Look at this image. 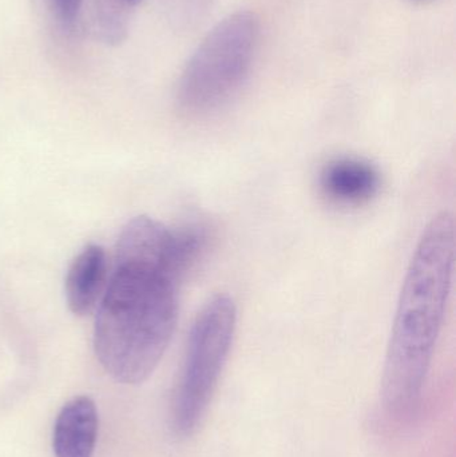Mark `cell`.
Wrapping results in <instances>:
<instances>
[{
	"instance_id": "obj_1",
	"label": "cell",
	"mask_w": 456,
	"mask_h": 457,
	"mask_svg": "<svg viewBox=\"0 0 456 457\" xmlns=\"http://www.w3.org/2000/svg\"><path fill=\"white\" fill-rule=\"evenodd\" d=\"M454 266V217L442 212L418 242L394 319L380 388L391 418L411 416L422 399L446 316Z\"/></svg>"
},
{
	"instance_id": "obj_2",
	"label": "cell",
	"mask_w": 456,
	"mask_h": 457,
	"mask_svg": "<svg viewBox=\"0 0 456 457\" xmlns=\"http://www.w3.org/2000/svg\"><path fill=\"white\" fill-rule=\"evenodd\" d=\"M179 284L161 266L115 262L94 328L96 359L112 378L138 386L153 375L176 330Z\"/></svg>"
},
{
	"instance_id": "obj_3",
	"label": "cell",
	"mask_w": 456,
	"mask_h": 457,
	"mask_svg": "<svg viewBox=\"0 0 456 457\" xmlns=\"http://www.w3.org/2000/svg\"><path fill=\"white\" fill-rule=\"evenodd\" d=\"M259 37V19L248 11L217 24L182 71L177 87L179 110L203 117L229 104L251 74Z\"/></svg>"
},
{
	"instance_id": "obj_4",
	"label": "cell",
	"mask_w": 456,
	"mask_h": 457,
	"mask_svg": "<svg viewBox=\"0 0 456 457\" xmlns=\"http://www.w3.org/2000/svg\"><path fill=\"white\" fill-rule=\"evenodd\" d=\"M236 327L237 308L225 293L213 295L195 317L171 413V428L179 439L195 436L203 426L227 365Z\"/></svg>"
},
{
	"instance_id": "obj_5",
	"label": "cell",
	"mask_w": 456,
	"mask_h": 457,
	"mask_svg": "<svg viewBox=\"0 0 456 457\" xmlns=\"http://www.w3.org/2000/svg\"><path fill=\"white\" fill-rule=\"evenodd\" d=\"M321 192L340 205L369 203L379 192L382 179L377 166L356 157H340L323 166L319 177Z\"/></svg>"
},
{
	"instance_id": "obj_6",
	"label": "cell",
	"mask_w": 456,
	"mask_h": 457,
	"mask_svg": "<svg viewBox=\"0 0 456 457\" xmlns=\"http://www.w3.org/2000/svg\"><path fill=\"white\" fill-rule=\"evenodd\" d=\"M98 437L95 403L78 396L63 405L54 424L53 448L56 457H93Z\"/></svg>"
},
{
	"instance_id": "obj_7",
	"label": "cell",
	"mask_w": 456,
	"mask_h": 457,
	"mask_svg": "<svg viewBox=\"0 0 456 457\" xmlns=\"http://www.w3.org/2000/svg\"><path fill=\"white\" fill-rule=\"evenodd\" d=\"M106 279V253L98 245H87L70 265L66 276L67 305L77 316L91 313L101 297Z\"/></svg>"
},
{
	"instance_id": "obj_8",
	"label": "cell",
	"mask_w": 456,
	"mask_h": 457,
	"mask_svg": "<svg viewBox=\"0 0 456 457\" xmlns=\"http://www.w3.org/2000/svg\"><path fill=\"white\" fill-rule=\"evenodd\" d=\"M56 16L62 23L70 26L77 21L78 13L82 7V0H51Z\"/></svg>"
},
{
	"instance_id": "obj_9",
	"label": "cell",
	"mask_w": 456,
	"mask_h": 457,
	"mask_svg": "<svg viewBox=\"0 0 456 457\" xmlns=\"http://www.w3.org/2000/svg\"><path fill=\"white\" fill-rule=\"evenodd\" d=\"M126 2L130 3V4H137V3L141 2V0H126Z\"/></svg>"
}]
</instances>
